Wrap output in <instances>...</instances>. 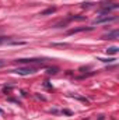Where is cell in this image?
Here are the masks:
<instances>
[{"mask_svg":"<svg viewBox=\"0 0 119 120\" xmlns=\"http://www.w3.org/2000/svg\"><path fill=\"white\" fill-rule=\"evenodd\" d=\"M36 71V67H30V66H25V67H18L16 70H13V73L18 74V75H28V74H34Z\"/></svg>","mask_w":119,"mask_h":120,"instance_id":"cell-1","label":"cell"},{"mask_svg":"<svg viewBox=\"0 0 119 120\" xmlns=\"http://www.w3.org/2000/svg\"><path fill=\"white\" fill-rule=\"evenodd\" d=\"M115 20H116L115 15H104L101 18H97L94 21V24H104V22H111V21H115Z\"/></svg>","mask_w":119,"mask_h":120,"instance_id":"cell-2","label":"cell"},{"mask_svg":"<svg viewBox=\"0 0 119 120\" xmlns=\"http://www.w3.org/2000/svg\"><path fill=\"white\" fill-rule=\"evenodd\" d=\"M44 59H17L16 63H21V64H32V63H44Z\"/></svg>","mask_w":119,"mask_h":120,"instance_id":"cell-3","label":"cell"},{"mask_svg":"<svg viewBox=\"0 0 119 120\" xmlns=\"http://www.w3.org/2000/svg\"><path fill=\"white\" fill-rule=\"evenodd\" d=\"M118 36H119V31L114 30L111 32H108V34H105V35H102V39H116Z\"/></svg>","mask_w":119,"mask_h":120,"instance_id":"cell-4","label":"cell"},{"mask_svg":"<svg viewBox=\"0 0 119 120\" xmlns=\"http://www.w3.org/2000/svg\"><path fill=\"white\" fill-rule=\"evenodd\" d=\"M92 27H80V28H73V30L67 31V35H73V34H77V32H83V31H91Z\"/></svg>","mask_w":119,"mask_h":120,"instance_id":"cell-5","label":"cell"},{"mask_svg":"<svg viewBox=\"0 0 119 120\" xmlns=\"http://www.w3.org/2000/svg\"><path fill=\"white\" fill-rule=\"evenodd\" d=\"M118 52H119L118 46H112V48H109V49L107 50V53H108V55H116Z\"/></svg>","mask_w":119,"mask_h":120,"instance_id":"cell-6","label":"cell"},{"mask_svg":"<svg viewBox=\"0 0 119 120\" xmlns=\"http://www.w3.org/2000/svg\"><path fill=\"white\" fill-rule=\"evenodd\" d=\"M55 10L56 8H48V10H44V11H41V15H48V14H52V13H55Z\"/></svg>","mask_w":119,"mask_h":120,"instance_id":"cell-7","label":"cell"},{"mask_svg":"<svg viewBox=\"0 0 119 120\" xmlns=\"http://www.w3.org/2000/svg\"><path fill=\"white\" fill-rule=\"evenodd\" d=\"M48 73H49V74H56V73H58V68H56V67H55V68H49Z\"/></svg>","mask_w":119,"mask_h":120,"instance_id":"cell-8","label":"cell"},{"mask_svg":"<svg viewBox=\"0 0 119 120\" xmlns=\"http://www.w3.org/2000/svg\"><path fill=\"white\" fill-rule=\"evenodd\" d=\"M70 20H79V21H81V20H86V17H70Z\"/></svg>","mask_w":119,"mask_h":120,"instance_id":"cell-9","label":"cell"},{"mask_svg":"<svg viewBox=\"0 0 119 120\" xmlns=\"http://www.w3.org/2000/svg\"><path fill=\"white\" fill-rule=\"evenodd\" d=\"M63 113H64V115H67V116H71V112H70V110H67V109H63Z\"/></svg>","mask_w":119,"mask_h":120,"instance_id":"cell-10","label":"cell"},{"mask_svg":"<svg viewBox=\"0 0 119 120\" xmlns=\"http://www.w3.org/2000/svg\"><path fill=\"white\" fill-rule=\"evenodd\" d=\"M98 60H101V61H105V63H107V61H108V63H111V61H114L115 59H98Z\"/></svg>","mask_w":119,"mask_h":120,"instance_id":"cell-11","label":"cell"},{"mask_svg":"<svg viewBox=\"0 0 119 120\" xmlns=\"http://www.w3.org/2000/svg\"><path fill=\"white\" fill-rule=\"evenodd\" d=\"M4 41H7V38H4V36H0V43H3Z\"/></svg>","mask_w":119,"mask_h":120,"instance_id":"cell-12","label":"cell"},{"mask_svg":"<svg viewBox=\"0 0 119 120\" xmlns=\"http://www.w3.org/2000/svg\"><path fill=\"white\" fill-rule=\"evenodd\" d=\"M3 66H4V61H3V60H0V67H3Z\"/></svg>","mask_w":119,"mask_h":120,"instance_id":"cell-13","label":"cell"}]
</instances>
